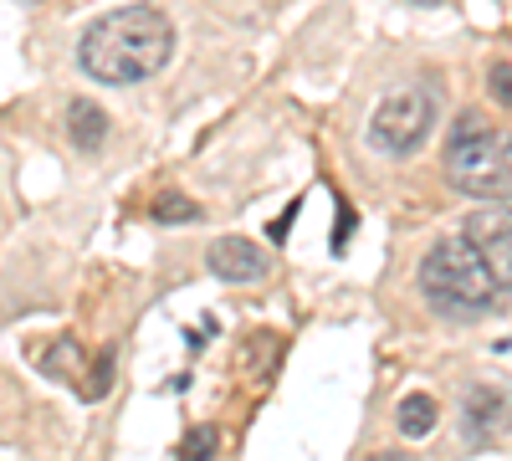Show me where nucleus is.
Masks as SVG:
<instances>
[{
  "label": "nucleus",
  "mask_w": 512,
  "mask_h": 461,
  "mask_svg": "<svg viewBox=\"0 0 512 461\" xmlns=\"http://www.w3.org/2000/svg\"><path fill=\"white\" fill-rule=\"evenodd\" d=\"M169 52H175V26L154 6H123L103 21L88 26L77 47V62L88 77L108 82V88H128V82H149L164 72Z\"/></svg>",
  "instance_id": "1"
},
{
  "label": "nucleus",
  "mask_w": 512,
  "mask_h": 461,
  "mask_svg": "<svg viewBox=\"0 0 512 461\" xmlns=\"http://www.w3.org/2000/svg\"><path fill=\"white\" fill-rule=\"evenodd\" d=\"M420 292L431 298V308L456 313V318H477L492 313V303L502 298L487 262L477 257V246L466 236H441L420 262Z\"/></svg>",
  "instance_id": "2"
},
{
  "label": "nucleus",
  "mask_w": 512,
  "mask_h": 461,
  "mask_svg": "<svg viewBox=\"0 0 512 461\" xmlns=\"http://www.w3.org/2000/svg\"><path fill=\"white\" fill-rule=\"evenodd\" d=\"M446 175L461 195L507 205L512 200V134L492 129L482 118H461L446 149Z\"/></svg>",
  "instance_id": "3"
},
{
  "label": "nucleus",
  "mask_w": 512,
  "mask_h": 461,
  "mask_svg": "<svg viewBox=\"0 0 512 461\" xmlns=\"http://www.w3.org/2000/svg\"><path fill=\"white\" fill-rule=\"evenodd\" d=\"M431 123H436V98L431 93H390L374 118H369V144L379 154H390V159H405L425 144V134H431Z\"/></svg>",
  "instance_id": "4"
},
{
  "label": "nucleus",
  "mask_w": 512,
  "mask_h": 461,
  "mask_svg": "<svg viewBox=\"0 0 512 461\" xmlns=\"http://www.w3.org/2000/svg\"><path fill=\"white\" fill-rule=\"evenodd\" d=\"M461 236L477 246V257L487 262L497 292H512V205H487L461 226Z\"/></svg>",
  "instance_id": "5"
},
{
  "label": "nucleus",
  "mask_w": 512,
  "mask_h": 461,
  "mask_svg": "<svg viewBox=\"0 0 512 461\" xmlns=\"http://www.w3.org/2000/svg\"><path fill=\"white\" fill-rule=\"evenodd\" d=\"M205 267L216 272L221 282H262V277H267V257H262V251H256L246 236H221V241H210Z\"/></svg>",
  "instance_id": "6"
},
{
  "label": "nucleus",
  "mask_w": 512,
  "mask_h": 461,
  "mask_svg": "<svg viewBox=\"0 0 512 461\" xmlns=\"http://www.w3.org/2000/svg\"><path fill=\"white\" fill-rule=\"evenodd\" d=\"M507 426V395L492 390V385H477L466 390V436L472 441H487Z\"/></svg>",
  "instance_id": "7"
},
{
  "label": "nucleus",
  "mask_w": 512,
  "mask_h": 461,
  "mask_svg": "<svg viewBox=\"0 0 512 461\" xmlns=\"http://www.w3.org/2000/svg\"><path fill=\"white\" fill-rule=\"evenodd\" d=\"M67 134H72V144L77 149H103V139H108V113L98 108V103H88V98H77L72 108H67Z\"/></svg>",
  "instance_id": "8"
},
{
  "label": "nucleus",
  "mask_w": 512,
  "mask_h": 461,
  "mask_svg": "<svg viewBox=\"0 0 512 461\" xmlns=\"http://www.w3.org/2000/svg\"><path fill=\"white\" fill-rule=\"evenodd\" d=\"M400 431L405 436H431L436 431V400L431 395H405L400 400Z\"/></svg>",
  "instance_id": "9"
},
{
  "label": "nucleus",
  "mask_w": 512,
  "mask_h": 461,
  "mask_svg": "<svg viewBox=\"0 0 512 461\" xmlns=\"http://www.w3.org/2000/svg\"><path fill=\"white\" fill-rule=\"evenodd\" d=\"M72 364H82V354H77L72 339H57L47 354H36V369H47L52 380H77V385H82V374H77Z\"/></svg>",
  "instance_id": "10"
},
{
  "label": "nucleus",
  "mask_w": 512,
  "mask_h": 461,
  "mask_svg": "<svg viewBox=\"0 0 512 461\" xmlns=\"http://www.w3.org/2000/svg\"><path fill=\"white\" fill-rule=\"evenodd\" d=\"M200 216L205 211L180 190H159V200H154V221H164V226H185V221H200Z\"/></svg>",
  "instance_id": "11"
},
{
  "label": "nucleus",
  "mask_w": 512,
  "mask_h": 461,
  "mask_svg": "<svg viewBox=\"0 0 512 461\" xmlns=\"http://www.w3.org/2000/svg\"><path fill=\"white\" fill-rule=\"evenodd\" d=\"M108 385H113V349H103V354L93 359V374H88V380H82L77 390H82V400H103Z\"/></svg>",
  "instance_id": "12"
},
{
  "label": "nucleus",
  "mask_w": 512,
  "mask_h": 461,
  "mask_svg": "<svg viewBox=\"0 0 512 461\" xmlns=\"http://www.w3.org/2000/svg\"><path fill=\"white\" fill-rule=\"evenodd\" d=\"M180 461H216V431L210 426H195L180 446Z\"/></svg>",
  "instance_id": "13"
},
{
  "label": "nucleus",
  "mask_w": 512,
  "mask_h": 461,
  "mask_svg": "<svg viewBox=\"0 0 512 461\" xmlns=\"http://www.w3.org/2000/svg\"><path fill=\"white\" fill-rule=\"evenodd\" d=\"M492 88H497L502 103H512V67H502V62L492 67Z\"/></svg>",
  "instance_id": "14"
},
{
  "label": "nucleus",
  "mask_w": 512,
  "mask_h": 461,
  "mask_svg": "<svg viewBox=\"0 0 512 461\" xmlns=\"http://www.w3.org/2000/svg\"><path fill=\"white\" fill-rule=\"evenodd\" d=\"M369 461H415V456H405V451H374Z\"/></svg>",
  "instance_id": "15"
},
{
  "label": "nucleus",
  "mask_w": 512,
  "mask_h": 461,
  "mask_svg": "<svg viewBox=\"0 0 512 461\" xmlns=\"http://www.w3.org/2000/svg\"><path fill=\"white\" fill-rule=\"evenodd\" d=\"M415 6H441V0H415Z\"/></svg>",
  "instance_id": "16"
}]
</instances>
